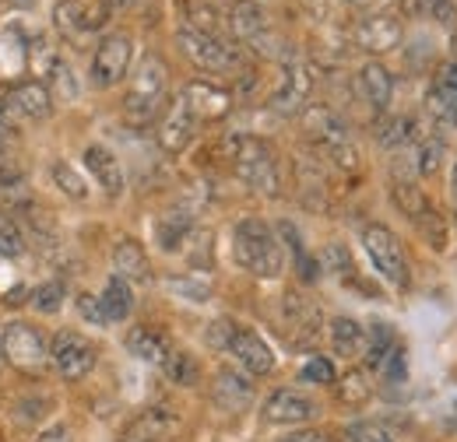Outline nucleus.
I'll list each match as a JSON object with an SVG mask.
<instances>
[{
    "instance_id": "obj_5",
    "label": "nucleus",
    "mask_w": 457,
    "mask_h": 442,
    "mask_svg": "<svg viewBox=\"0 0 457 442\" xmlns=\"http://www.w3.org/2000/svg\"><path fill=\"white\" fill-rule=\"evenodd\" d=\"M395 204L401 208V215L408 221H415L426 239L433 242V250H447V228H444V218L436 215V208L429 204V197L408 183V179H395Z\"/></svg>"
},
{
    "instance_id": "obj_20",
    "label": "nucleus",
    "mask_w": 457,
    "mask_h": 442,
    "mask_svg": "<svg viewBox=\"0 0 457 442\" xmlns=\"http://www.w3.org/2000/svg\"><path fill=\"white\" fill-rule=\"evenodd\" d=\"M359 85H362V95L366 102L377 112H384L391 106V95H395V81H391V70L384 63H366L359 70Z\"/></svg>"
},
{
    "instance_id": "obj_11",
    "label": "nucleus",
    "mask_w": 457,
    "mask_h": 442,
    "mask_svg": "<svg viewBox=\"0 0 457 442\" xmlns=\"http://www.w3.org/2000/svg\"><path fill=\"white\" fill-rule=\"evenodd\" d=\"M352 39L366 53H391V50L401 46L404 29H401V21L395 14H373V18H366V21H359L352 29Z\"/></svg>"
},
{
    "instance_id": "obj_41",
    "label": "nucleus",
    "mask_w": 457,
    "mask_h": 442,
    "mask_svg": "<svg viewBox=\"0 0 457 442\" xmlns=\"http://www.w3.org/2000/svg\"><path fill=\"white\" fill-rule=\"evenodd\" d=\"M436 85L457 95V63H444V67H440V74H436Z\"/></svg>"
},
{
    "instance_id": "obj_39",
    "label": "nucleus",
    "mask_w": 457,
    "mask_h": 442,
    "mask_svg": "<svg viewBox=\"0 0 457 442\" xmlns=\"http://www.w3.org/2000/svg\"><path fill=\"white\" fill-rule=\"evenodd\" d=\"M78 309H81V316H85L88 323H106V313H103L99 299H92V295H81V299H78Z\"/></svg>"
},
{
    "instance_id": "obj_13",
    "label": "nucleus",
    "mask_w": 457,
    "mask_h": 442,
    "mask_svg": "<svg viewBox=\"0 0 457 442\" xmlns=\"http://www.w3.org/2000/svg\"><path fill=\"white\" fill-rule=\"evenodd\" d=\"M228 351L236 355V362L246 369V372H253V376H268L271 369H275V355H271V348L264 344V337H257L253 331H232L228 337Z\"/></svg>"
},
{
    "instance_id": "obj_4",
    "label": "nucleus",
    "mask_w": 457,
    "mask_h": 442,
    "mask_svg": "<svg viewBox=\"0 0 457 442\" xmlns=\"http://www.w3.org/2000/svg\"><path fill=\"white\" fill-rule=\"evenodd\" d=\"M362 246L377 267V274L384 277L387 284L404 288L408 284V260L401 250V239L387 228V225H366L362 228Z\"/></svg>"
},
{
    "instance_id": "obj_21",
    "label": "nucleus",
    "mask_w": 457,
    "mask_h": 442,
    "mask_svg": "<svg viewBox=\"0 0 457 442\" xmlns=\"http://www.w3.org/2000/svg\"><path fill=\"white\" fill-rule=\"evenodd\" d=\"M113 267L123 281H148V274H152V264H148V257H145L141 242H134V239L116 242Z\"/></svg>"
},
{
    "instance_id": "obj_40",
    "label": "nucleus",
    "mask_w": 457,
    "mask_h": 442,
    "mask_svg": "<svg viewBox=\"0 0 457 442\" xmlns=\"http://www.w3.org/2000/svg\"><path fill=\"white\" fill-rule=\"evenodd\" d=\"M278 442H335L328 432H320V429H299V432H292V436H286V439Z\"/></svg>"
},
{
    "instance_id": "obj_34",
    "label": "nucleus",
    "mask_w": 457,
    "mask_h": 442,
    "mask_svg": "<svg viewBox=\"0 0 457 442\" xmlns=\"http://www.w3.org/2000/svg\"><path fill=\"white\" fill-rule=\"evenodd\" d=\"M166 372H170L172 383H179V387H190L197 380V365H194L190 355H170L166 358Z\"/></svg>"
},
{
    "instance_id": "obj_36",
    "label": "nucleus",
    "mask_w": 457,
    "mask_h": 442,
    "mask_svg": "<svg viewBox=\"0 0 457 442\" xmlns=\"http://www.w3.org/2000/svg\"><path fill=\"white\" fill-rule=\"evenodd\" d=\"M342 400L345 404H362V400H370V383H366V376L362 372H348L342 380Z\"/></svg>"
},
{
    "instance_id": "obj_10",
    "label": "nucleus",
    "mask_w": 457,
    "mask_h": 442,
    "mask_svg": "<svg viewBox=\"0 0 457 442\" xmlns=\"http://www.w3.org/2000/svg\"><path fill=\"white\" fill-rule=\"evenodd\" d=\"M50 358L57 365V372L63 380H81L92 372L96 365V348L74 331H63L54 337V348H50Z\"/></svg>"
},
{
    "instance_id": "obj_42",
    "label": "nucleus",
    "mask_w": 457,
    "mask_h": 442,
    "mask_svg": "<svg viewBox=\"0 0 457 442\" xmlns=\"http://www.w3.org/2000/svg\"><path fill=\"white\" fill-rule=\"evenodd\" d=\"M39 442H71V432H67L63 425H54V429H46V432L39 436Z\"/></svg>"
},
{
    "instance_id": "obj_6",
    "label": "nucleus",
    "mask_w": 457,
    "mask_h": 442,
    "mask_svg": "<svg viewBox=\"0 0 457 442\" xmlns=\"http://www.w3.org/2000/svg\"><path fill=\"white\" fill-rule=\"evenodd\" d=\"M0 351H4V358H7L14 369H21V372H43L46 362H50L43 333L36 331V327H29V323H11V327H4Z\"/></svg>"
},
{
    "instance_id": "obj_2",
    "label": "nucleus",
    "mask_w": 457,
    "mask_h": 442,
    "mask_svg": "<svg viewBox=\"0 0 457 442\" xmlns=\"http://www.w3.org/2000/svg\"><path fill=\"white\" fill-rule=\"evenodd\" d=\"M166 85H170L166 63L159 56H145L141 67L130 78V88H127V99H123V112L130 119H137V123L152 119L155 110H159V102H162V95H166Z\"/></svg>"
},
{
    "instance_id": "obj_26",
    "label": "nucleus",
    "mask_w": 457,
    "mask_h": 442,
    "mask_svg": "<svg viewBox=\"0 0 457 442\" xmlns=\"http://www.w3.org/2000/svg\"><path fill=\"white\" fill-rule=\"evenodd\" d=\"M404 11L408 14H426V18H433L436 25H447V29L457 25L454 0H404Z\"/></svg>"
},
{
    "instance_id": "obj_24",
    "label": "nucleus",
    "mask_w": 457,
    "mask_h": 442,
    "mask_svg": "<svg viewBox=\"0 0 457 442\" xmlns=\"http://www.w3.org/2000/svg\"><path fill=\"white\" fill-rule=\"evenodd\" d=\"M331 344H335V351H338L342 358H355V355L366 348V331H362L355 320L338 316V320H331Z\"/></svg>"
},
{
    "instance_id": "obj_30",
    "label": "nucleus",
    "mask_w": 457,
    "mask_h": 442,
    "mask_svg": "<svg viewBox=\"0 0 457 442\" xmlns=\"http://www.w3.org/2000/svg\"><path fill=\"white\" fill-rule=\"evenodd\" d=\"M159 242H162V250H179V242L187 239V232H190V218L187 215H166V218L159 221Z\"/></svg>"
},
{
    "instance_id": "obj_33",
    "label": "nucleus",
    "mask_w": 457,
    "mask_h": 442,
    "mask_svg": "<svg viewBox=\"0 0 457 442\" xmlns=\"http://www.w3.org/2000/svg\"><path fill=\"white\" fill-rule=\"evenodd\" d=\"M32 306H36L39 313H57L60 306H63V284H60V281L39 284V288L32 291Z\"/></svg>"
},
{
    "instance_id": "obj_15",
    "label": "nucleus",
    "mask_w": 457,
    "mask_h": 442,
    "mask_svg": "<svg viewBox=\"0 0 457 442\" xmlns=\"http://www.w3.org/2000/svg\"><path fill=\"white\" fill-rule=\"evenodd\" d=\"M313 414H317V404H313L310 397L295 393V389H278V393H271V400L264 404V418H268L271 425H303V422H310Z\"/></svg>"
},
{
    "instance_id": "obj_23",
    "label": "nucleus",
    "mask_w": 457,
    "mask_h": 442,
    "mask_svg": "<svg viewBox=\"0 0 457 442\" xmlns=\"http://www.w3.org/2000/svg\"><path fill=\"white\" fill-rule=\"evenodd\" d=\"M99 306H103V313H106V323H120V320H127V316H130V306H134L130 281H123L120 274L110 277V284H106V291H103Z\"/></svg>"
},
{
    "instance_id": "obj_25",
    "label": "nucleus",
    "mask_w": 457,
    "mask_h": 442,
    "mask_svg": "<svg viewBox=\"0 0 457 442\" xmlns=\"http://www.w3.org/2000/svg\"><path fill=\"white\" fill-rule=\"evenodd\" d=\"M398 351V340H395V331L391 327H384V323H377L373 331H370V348H366V365L370 369H384L387 365V358Z\"/></svg>"
},
{
    "instance_id": "obj_7",
    "label": "nucleus",
    "mask_w": 457,
    "mask_h": 442,
    "mask_svg": "<svg viewBox=\"0 0 457 442\" xmlns=\"http://www.w3.org/2000/svg\"><path fill=\"white\" fill-rule=\"evenodd\" d=\"M176 43H179L183 56H187L190 63H197L201 70L219 74V70H232V67H236V50L228 46L226 39H219V36L194 32V29H179Z\"/></svg>"
},
{
    "instance_id": "obj_37",
    "label": "nucleus",
    "mask_w": 457,
    "mask_h": 442,
    "mask_svg": "<svg viewBox=\"0 0 457 442\" xmlns=\"http://www.w3.org/2000/svg\"><path fill=\"white\" fill-rule=\"evenodd\" d=\"M303 380H306V383H331V380H335V365H331L328 358H310V362L303 365Z\"/></svg>"
},
{
    "instance_id": "obj_44",
    "label": "nucleus",
    "mask_w": 457,
    "mask_h": 442,
    "mask_svg": "<svg viewBox=\"0 0 457 442\" xmlns=\"http://www.w3.org/2000/svg\"><path fill=\"white\" fill-rule=\"evenodd\" d=\"M348 4H362V0H348Z\"/></svg>"
},
{
    "instance_id": "obj_19",
    "label": "nucleus",
    "mask_w": 457,
    "mask_h": 442,
    "mask_svg": "<svg viewBox=\"0 0 457 442\" xmlns=\"http://www.w3.org/2000/svg\"><path fill=\"white\" fill-rule=\"evenodd\" d=\"M85 166H88V172L96 176V183H99L110 197H120V193H123V166L116 162V155L110 148L92 144V148L85 151Z\"/></svg>"
},
{
    "instance_id": "obj_31",
    "label": "nucleus",
    "mask_w": 457,
    "mask_h": 442,
    "mask_svg": "<svg viewBox=\"0 0 457 442\" xmlns=\"http://www.w3.org/2000/svg\"><path fill=\"white\" fill-rule=\"evenodd\" d=\"M54 183H57L67 197H74V201H85L88 197V183L78 176V168H71L67 162H54Z\"/></svg>"
},
{
    "instance_id": "obj_16",
    "label": "nucleus",
    "mask_w": 457,
    "mask_h": 442,
    "mask_svg": "<svg viewBox=\"0 0 457 442\" xmlns=\"http://www.w3.org/2000/svg\"><path fill=\"white\" fill-rule=\"evenodd\" d=\"M183 99H187L190 112L197 116V123L201 119H222L232 110V95H228L226 88H219V85H208V81L187 85L183 88Z\"/></svg>"
},
{
    "instance_id": "obj_27",
    "label": "nucleus",
    "mask_w": 457,
    "mask_h": 442,
    "mask_svg": "<svg viewBox=\"0 0 457 442\" xmlns=\"http://www.w3.org/2000/svg\"><path fill=\"white\" fill-rule=\"evenodd\" d=\"M377 141L384 148H401V144H411L415 141V123L408 116H387L380 127H377Z\"/></svg>"
},
{
    "instance_id": "obj_45",
    "label": "nucleus",
    "mask_w": 457,
    "mask_h": 442,
    "mask_svg": "<svg viewBox=\"0 0 457 442\" xmlns=\"http://www.w3.org/2000/svg\"><path fill=\"white\" fill-rule=\"evenodd\" d=\"M454 50H457V39H454Z\"/></svg>"
},
{
    "instance_id": "obj_9",
    "label": "nucleus",
    "mask_w": 457,
    "mask_h": 442,
    "mask_svg": "<svg viewBox=\"0 0 457 442\" xmlns=\"http://www.w3.org/2000/svg\"><path fill=\"white\" fill-rule=\"evenodd\" d=\"M130 56H134V43L127 39V36H106L103 43H99V50L92 56V81L99 85V88H113L120 85L123 78H127V70H130Z\"/></svg>"
},
{
    "instance_id": "obj_18",
    "label": "nucleus",
    "mask_w": 457,
    "mask_h": 442,
    "mask_svg": "<svg viewBox=\"0 0 457 442\" xmlns=\"http://www.w3.org/2000/svg\"><path fill=\"white\" fill-rule=\"evenodd\" d=\"M228 32L239 39V43H253L268 32V18L261 11L257 0H236L228 7Z\"/></svg>"
},
{
    "instance_id": "obj_22",
    "label": "nucleus",
    "mask_w": 457,
    "mask_h": 442,
    "mask_svg": "<svg viewBox=\"0 0 457 442\" xmlns=\"http://www.w3.org/2000/svg\"><path fill=\"white\" fill-rule=\"evenodd\" d=\"M127 348H130L134 358H141V362H148V365H166V358H170L166 337L148 331V327H134V331L127 333Z\"/></svg>"
},
{
    "instance_id": "obj_14",
    "label": "nucleus",
    "mask_w": 457,
    "mask_h": 442,
    "mask_svg": "<svg viewBox=\"0 0 457 442\" xmlns=\"http://www.w3.org/2000/svg\"><path fill=\"white\" fill-rule=\"evenodd\" d=\"M194 127H197V116L190 112L187 99L179 95L170 110H166L162 123H159V144H162L166 151H172V155L183 151V148L190 144V137H194Z\"/></svg>"
},
{
    "instance_id": "obj_3",
    "label": "nucleus",
    "mask_w": 457,
    "mask_h": 442,
    "mask_svg": "<svg viewBox=\"0 0 457 442\" xmlns=\"http://www.w3.org/2000/svg\"><path fill=\"white\" fill-rule=\"evenodd\" d=\"M232 168L246 186H253L261 193H278V166L264 141L236 137L232 141Z\"/></svg>"
},
{
    "instance_id": "obj_38",
    "label": "nucleus",
    "mask_w": 457,
    "mask_h": 442,
    "mask_svg": "<svg viewBox=\"0 0 457 442\" xmlns=\"http://www.w3.org/2000/svg\"><path fill=\"white\" fill-rule=\"evenodd\" d=\"M348 439L352 442H395L380 425H352V429H348Z\"/></svg>"
},
{
    "instance_id": "obj_28",
    "label": "nucleus",
    "mask_w": 457,
    "mask_h": 442,
    "mask_svg": "<svg viewBox=\"0 0 457 442\" xmlns=\"http://www.w3.org/2000/svg\"><path fill=\"white\" fill-rule=\"evenodd\" d=\"M215 393H219V400H222L226 407H243V404L250 400V393H253V389H250V383H246L243 376H236V372H222Z\"/></svg>"
},
{
    "instance_id": "obj_46",
    "label": "nucleus",
    "mask_w": 457,
    "mask_h": 442,
    "mask_svg": "<svg viewBox=\"0 0 457 442\" xmlns=\"http://www.w3.org/2000/svg\"><path fill=\"white\" fill-rule=\"evenodd\" d=\"M0 337H4V333H0Z\"/></svg>"
},
{
    "instance_id": "obj_12",
    "label": "nucleus",
    "mask_w": 457,
    "mask_h": 442,
    "mask_svg": "<svg viewBox=\"0 0 457 442\" xmlns=\"http://www.w3.org/2000/svg\"><path fill=\"white\" fill-rule=\"evenodd\" d=\"M4 112L7 119H46L54 112V95L46 85L39 81H29V85H18L7 99H4Z\"/></svg>"
},
{
    "instance_id": "obj_43",
    "label": "nucleus",
    "mask_w": 457,
    "mask_h": 442,
    "mask_svg": "<svg viewBox=\"0 0 457 442\" xmlns=\"http://www.w3.org/2000/svg\"><path fill=\"white\" fill-rule=\"evenodd\" d=\"M451 197H454V208H457V162H454V172H451Z\"/></svg>"
},
{
    "instance_id": "obj_32",
    "label": "nucleus",
    "mask_w": 457,
    "mask_h": 442,
    "mask_svg": "<svg viewBox=\"0 0 457 442\" xmlns=\"http://www.w3.org/2000/svg\"><path fill=\"white\" fill-rule=\"evenodd\" d=\"M426 106L429 112L436 116V119H444V123H457V95L454 92H447V88H433L429 95H426Z\"/></svg>"
},
{
    "instance_id": "obj_1",
    "label": "nucleus",
    "mask_w": 457,
    "mask_h": 442,
    "mask_svg": "<svg viewBox=\"0 0 457 442\" xmlns=\"http://www.w3.org/2000/svg\"><path fill=\"white\" fill-rule=\"evenodd\" d=\"M232 253L236 264L246 267L257 277H278L286 271V253L278 235L264 225L261 218H243L232 232Z\"/></svg>"
},
{
    "instance_id": "obj_17",
    "label": "nucleus",
    "mask_w": 457,
    "mask_h": 442,
    "mask_svg": "<svg viewBox=\"0 0 457 442\" xmlns=\"http://www.w3.org/2000/svg\"><path fill=\"white\" fill-rule=\"evenodd\" d=\"M310 92H313V70L306 63H288L278 92L271 95V106L278 112H295L310 99Z\"/></svg>"
},
{
    "instance_id": "obj_29",
    "label": "nucleus",
    "mask_w": 457,
    "mask_h": 442,
    "mask_svg": "<svg viewBox=\"0 0 457 442\" xmlns=\"http://www.w3.org/2000/svg\"><path fill=\"white\" fill-rule=\"evenodd\" d=\"M440 162H444V141L440 137L419 141V148H415V168H419V176H436Z\"/></svg>"
},
{
    "instance_id": "obj_8",
    "label": "nucleus",
    "mask_w": 457,
    "mask_h": 442,
    "mask_svg": "<svg viewBox=\"0 0 457 442\" xmlns=\"http://www.w3.org/2000/svg\"><path fill=\"white\" fill-rule=\"evenodd\" d=\"M106 18H110L106 0H57V7H54L57 29L71 39L92 36L96 29L106 25Z\"/></svg>"
},
{
    "instance_id": "obj_35",
    "label": "nucleus",
    "mask_w": 457,
    "mask_h": 442,
    "mask_svg": "<svg viewBox=\"0 0 457 442\" xmlns=\"http://www.w3.org/2000/svg\"><path fill=\"white\" fill-rule=\"evenodd\" d=\"M25 250V239L11 218H0V257H18Z\"/></svg>"
}]
</instances>
